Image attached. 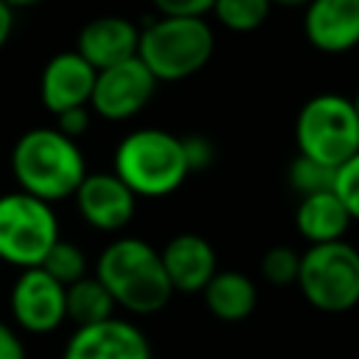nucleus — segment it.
Segmentation results:
<instances>
[{
    "mask_svg": "<svg viewBox=\"0 0 359 359\" xmlns=\"http://www.w3.org/2000/svg\"><path fill=\"white\" fill-rule=\"evenodd\" d=\"M11 174L20 191L53 205L76 194L87 177V163L76 140L56 126H36L17 137L11 149Z\"/></svg>",
    "mask_w": 359,
    "mask_h": 359,
    "instance_id": "obj_1",
    "label": "nucleus"
},
{
    "mask_svg": "<svg viewBox=\"0 0 359 359\" xmlns=\"http://www.w3.org/2000/svg\"><path fill=\"white\" fill-rule=\"evenodd\" d=\"M93 275L107 286L115 306L129 314H154L174 294L160 250L135 236L109 241L101 250Z\"/></svg>",
    "mask_w": 359,
    "mask_h": 359,
    "instance_id": "obj_2",
    "label": "nucleus"
},
{
    "mask_svg": "<svg viewBox=\"0 0 359 359\" xmlns=\"http://www.w3.org/2000/svg\"><path fill=\"white\" fill-rule=\"evenodd\" d=\"M112 171L140 199H160L174 194L188 171L182 140L165 129H135L129 132L112 157Z\"/></svg>",
    "mask_w": 359,
    "mask_h": 359,
    "instance_id": "obj_3",
    "label": "nucleus"
},
{
    "mask_svg": "<svg viewBox=\"0 0 359 359\" xmlns=\"http://www.w3.org/2000/svg\"><path fill=\"white\" fill-rule=\"evenodd\" d=\"M213 31L202 17H160L140 31L137 59L157 81H182L213 56Z\"/></svg>",
    "mask_w": 359,
    "mask_h": 359,
    "instance_id": "obj_4",
    "label": "nucleus"
},
{
    "mask_svg": "<svg viewBox=\"0 0 359 359\" xmlns=\"http://www.w3.org/2000/svg\"><path fill=\"white\" fill-rule=\"evenodd\" d=\"M297 154L339 168L359 151V112L353 98L320 93L309 98L294 121Z\"/></svg>",
    "mask_w": 359,
    "mask_h": 359,
    "instance_id": "obj_5",
    "label": "nucleus"
},
{
    "mask_svg": "<svg viewBox=\"0 0 359 359\" xmlns=\"http://www.w3.org/2000/svg\"><path fill=\"white\" fill-rule=\"evenodd\" d=\"M297 289L325 314H342L359 306V250L345 238L309 244V250L300 252Z\"/></svg>",
    "mask_w": 359,
    "mask_h": 359,
    "instance_id": "obj_6",
    "label": "nucleus"
},
{
    "mask_svg": "<svg viewBox=\"0 0 359 359\" xmlns=\"http://www.w3.org/2000/svg\"><path fill=\"white\" fill-rule=\"evenodd\" d=\"M59 241V222L48 202L25 194H0V261L17 269L39 266Z\"/></svg>",
    "mask_w": 359,
    "mask_h": 359,
    "instance_id": "obj_7",
    "label": "nucleus"
},
{
    "mask_svg": "<svg viewBox=\"0 0 359 359\" xmlns=\"http://www.w3.org/2000/svg\"><path fill=\"white\" fill-rule=\"evenodd\" d=\"M157 79L137 56H132L126 62L98 70L90 109L104 121H129L151 101Z\"/></svg>",
    "mask_w": 359,
    "mask_h": 359,
    "instance_id": "obj_8",
    "label": "nucleus"
},
{
    "mask_svg": "<svg viewBox=\"0 0 359 359\" xmlns=\"http://www.w3.org/2000/svg\"><path fill=\"white\" fill-rule=\"evenodd\" d=\"M8 309L17 328L28 334H50L67 320L65 286L53 280L42 266L20 269L11 286Z\"/></svg>",
    "mask_w": 359,
    "mask_h": 359,
    "instance_id": "obj_9",
    "label": "nucleus"
},
{
    "mask_svg": "<svg viewBox=\"0 0 359 359\" xmlns=\"http://www.w3.org/2000/svg\"><path fill=\"white\" fill-rule=\"evenodd\" d=\"M73 199L79 216L101 233H121L137 210V196L115 171H87Z\"/></svg>",
    "mask_w": 359,
    "mask_h": 359,
    "instance_id": "obj_10",
    "label": "nucleus"
},
{
    "mask_svg": "<svg viewBox=\"0 0 359 359\" xmlns=\"http://www.w3.org/2000/svg\"><path fill=\"white\" fill-rule=\"evenodd\" d=\"M62 359H151V345L135 323L109 317L104 323L76 328Z\"/></svg>",
    "mask_w": 359,
    "mask_h": 359,
    "instance_id": "obj_11",
    "label": "nucleus"
},
{
    "mask_svg": "<svg viewBox=\"0 0 359 359\" xmlns=\"http://www.w3.org/2000/svg\"><path fill=\"white\" fill-rule=\"evenodd\" d=\"M95 76L98 70L90 62H84L76 50L56 53L45 65L42 79H39V98L45 109L59 115L73 107H90Z\"/></svg>",
    "mask_w": 359,
    "mask_h": 359,
    "instance_id": "obj_12",
    "label": "nucleus"
},
{
    "mask_svg": "<svg viewBox=\"0 0 359 359\" xmlns=\"http://www.w3.org/2000/svg\"><path fill=\"white\" fill-rule=\"evenodd\" d=\"M160 261H163L171 289L182 294L202 292L219 269L216 250L199 233H180L168 238L165 247H160Z\"/></svg>",
    "mask_w": 359,
    "mask_h": 359,
    "instance_id": "obj_13",
    "label": "nucleus"
},
{
    "mask_svg": "<svg viewBox=\"0 0 359 359\" xmlns=\"http://www.w3.org/2000/svg\"><path fill=\"white\" fill-rule=\"evenodd\" d=\"M306 39L323 53H345L359 45V0H309Z\"/></svg>",
    "mask_w": 359,
    "mask_h": 359,
    "instance_id": "obj_14",
    "label": "nucleus"
},
{
    "mask_svg": "<svg viewBox=\"0 0 359 359\" xmlns=\"http://www.w3.org/2000/svg\"><path fill=\"white\" fill-rule=\"evenodd\" d=\"M140 28L126 17H95L79 31L76 53L95 70L137 56Z\"/></svg>",
    "mask_w": 359,
    "mask_h": 359,
    "instance_id": "obj_15",
    "label": "nucleus"
},
{
    "mask_svg": "<svg viewBox=\"0 0 359 359\" xmlns=\"http://www.w3.org/2000/svg\"><path fill=\"white\" fill-rule=\"evenodd\" d=\"M351 222L353 219L345 210L337 191L300 196L297 210H294V227L309 244H328V241L345 238Z\"/></svg>",
    "mask_w": 359,
    "mask_h": 359,
    "instance_id": "obj_16",
    "label": "nucleus"
},
{
    "mask_svg": "<svg viewBox=\"0 0 359 359\" xmlns=\"http://www.w3.org/2000/svg\"><path fill=\"white\" fill-rule=\"evenodd\" d=\"M208 311L222 323H241L258 306V289L252 278L238 269H216V275L202 289Z\"/></svg>",
    "mask_w": 359,
    "mask_h": 359,
    "instance_id": "obj_17",
    "label": "nucleus"
},
{
    "mask_svg": "<svg viewBox=\"0 0 359 359\" xmlns=\"http://www.w3.org/2000/svg\"><path fill=\"white\" fill-rule=\"evenodd\" d=\"M65 303H67V320L76 323V328L104 323L115 317V309H118L112 294L95 275H84L76 283L65 286Z\"/></svg>",
    "mask_w": 359,
    "mask_h": 359,
    "instance_id": "obj_18",
    "label": "nucleus"
},
{
    "mask_svg": "<svg viewBox=\"0 0 359 359\" xmlns=\"http://www.w3.org/2000/svg\"><path fill=\"white\" fill-rule=\"evenodd\" d=\"M272 3L269 0H213V14L216 20L238 34L255 31L266 22Z\"/></svg>",
    "mask_w": 359,
    "mask_h": 359,
    "instance_id": "obj_19",
    "label": "nucleus"
},
{
    "mask_svg": "<svg viewBox=\"0 0 359 359\" xmlns=\"http://www.w3.org/2000/svg\"><path fill=\"white\" fill-rule=\"evenodd\" d=\"M39 266H42L53 280H59L62 286H70V283H76L79 278L90 275V272H87V255H84V250H81L79 244L67 241V238H59V241L48 250V255H45V261H42Z\"/></svg>",
    "mask_w": 359,
    "mask_h": 359,
    "instance_id": "obj_20",
    "label": "nucleus"
},
{
    "mask_svg": "<svg viewBox=\"0 0 359 359\" xmlns=\"http://www.w3.org/2000/svg\"><path fill=\"white\" fill-rule=\"evenodd\" d=\"M337 182V168L317 163L306 154H297L289 165V185L300 194V196H311V194H323V191H334Z\"/></svg>",
    "mask_w": 359,
    "mask_h": 359,
    "instance_id": "obj_21",
    "label": "nucleus"
},
{
    "mask_svg": "<svg viewBox=\"0 0 359 359\" xmlns=\"http://www.w3.org/2000/svg\"><path fill=\"white\" fill-rule=\"evenodd\" d=\"M297 272H300V252L292 250V247H286V244L269 247V250L261 255V275H264V280H269L272 286L297 283Z\"/></svg>",
    "mask_w": 359,
    "mask_h": 359,
    "instance_id": "obj_22",
    "label": "nucleus"
},
{
    "mask_svg": "<svg viewBox=\"0 0 359 359\" xmlns=\"http://www.w3.org/2000/svg\"><path fill=\"white\" fill-rule=\"evenodd\" d=\"M334 191H337V196L342 199V205H345V210L351 213V219L359 222V151H356L348 163H342V165L337 168Z\"/></svg>",
    "mask_w": 359,
    "mask_h": 359,
    "instance_id": "obj_23",
    "label": "nucleus"
},
{
    "mask_svg": "<svg viewBox=\"0 0 359 359\" xmlns=\"http://www.w3.org/2000/svg\"><path fill=\"white\" fill-rule=\"evenodd\" d=\"M180 140H182V154H185L188 171H205V168L213 165V160H216V146H213V140H210L208 135L194 132V135H185V137H180Z\"/></svg>",
    "mask_w": 359,
    "mask_h": 359,
    "instance_id": "obj_24",
    "label": "nucleus"
},
{
    "mask_svg": "<svg viewBox=\"0 0 359 359\" xmlns=\"http://www.w3.org/2000/svg\"><path fill=\"white\" fill-rule=\"evenodd\" d=\"M160 17H205L213 11V0H151Z\"/></svg>",
    "mask_w": 359,
    "mask_h": 359,
    "instance_id": "obj_25",
    "label": "nucleus"
},
{
    "mask_svg": "<svg viewBox=\"0 0 359 359\" xmlns=\"http://www.w3.org/2000/svg\"><path fill=\"white\" fill-rule=\"evenodd\" d=\"M93 109L90 107H73V109H65V112H59L56 115V129L62 132V135H67L70 140H79L87 129H90V115Z\"/></svg>",
    "mask_w": 359,
    "mask_h": 359,
    "instance_id": "obj_26",
    "label": "nucleus"
},
{
    "mask_svg": "<svg viewBox=\"0 0 359 359\" xmlns=\"http://www.w3.org/2000/svg\"><path fill=\"white\" fill-rule=\"evenodd\" d=\"M0 359H25V345L8 323H0Z\"/></svg>",
    "mask_w": 359,
    "mask_h": 359,
    "instance_id": "obj_27",
    "label": "nucleus"
},
{
    "mask_svg": "<svg viewBox=\"0 0 359 359\" xmlns=\"http://www.w3.org/2000/svg\"><path fill=\"white\" fill-rule=\"evenodd\" d=\"M11 28H14V11H11V6L6 0H0V48L8 42Z\"/></svg>",
    "mask_w": 359,
    "mask_h": 359,
    "instance_id": "obj_28",
    "label": "nucleus"
},
{
    "mask_svg": "<svg viewBox=\"0 0 359 359\" xmlns=\"http://www.w3.org/2000/svg\"><path fill=\"white\" fill-rule=\"evenodd\" d=\"M272 6H303V3H309V0H269Z\"/></svg>",
    "mask_w": 359,
    "mask_h": 359,
    "instance_id": "obj_29",
    "label": "nucleus"
},
{
    "mask_svg": "<svg viewBox=\"0 0 359 359\" xmlns=\"http://www.w3.org/2000/svg\"><path fill=\"white\" fill-rule=\"evenodd\" d=\"M6 3H8L11 8H17V6H36L39 0H6Z\"/></svg>",
    "mask_w": 359,
    "mask_h": 359,
    "instance_id": "obj_30",
    "label": "nucleus"
},
{
    "mask_svg": "<svg viewBox=\"0 0 359 359\" xmlns=\"http://www.w3.org/2000/svg\"><path fill=\"white\" fill-rule=\"evenodd\" d=\"M353 107H356V112H359V90H356V95H353Z\"/></svg>",
    "mask_w": 359,
    "mask_h": 359,
    "instance_id": "obj_31",
    "label": "nucleus"
}]
</instances>
